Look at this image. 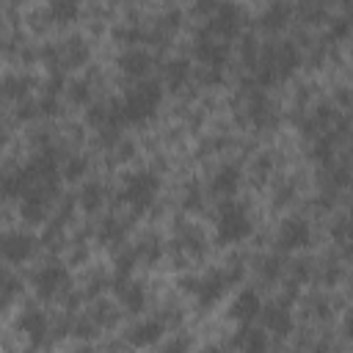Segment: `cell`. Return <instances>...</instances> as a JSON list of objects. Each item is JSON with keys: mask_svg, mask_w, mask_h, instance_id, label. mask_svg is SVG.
<instances>
[{"mask_svg": "<svg viewBox=\"0 0 353 353\" xmlns=\"http://www.w3.org/2000/svg\"><path fill=\"white\" fill-rule=\"evenodd\" d=\"M301 63V52L290 41L270 44L256 58V88H268L284 77H290Z\"/></svg>", "mask_w": 353, "mask_h": 353, "instance_id": "1", "label": "cell"}, {"mask_svg": "<svg viewBox=\"0 0 353 353\" xmlns=\"http://www.w3.org/2000/svg\"><path fill=\"white\" fill-rule=\"evenodd\" d=\"M254 223H251V215H248V207L240 204V201H232L226 199L215 215V234L221 243H240L251 234Z\"/></svg>", "mask_w": 353, "mask_h": 353, "instance_id": "2", "label": "cell"}, {"mask_svg": "<svg viewBox=\"0 0 353 353\" xmlns=\"http://www.w3.org/2000/svg\"><path fill=\"white\" fill-rule=\"evenodd\" d=\"M160 97H163V91H160V85L157 83H138L135 88H130L127 94H124V99H121V113H124V121H130V124H143V121H149L152 116H154V110H157V105H160Z\"/></svg>", "mask_w": 353, "mask_h": 353, "instance_id": "3", "label": "cell"}, {"mask_svg": "<svg viewBox=\"0 0 353 353\" xmlns=\"http://www.w3.org/2000/svg\"><path fill=\"white\" fill-rule=\"evenodd\" d=\"M157 190H160V176H157L154 171H135V174H130V176L124 179L121 199H124L132 210L143 212V210H149V207L154 204Z\"/></svg>", "mask_w": 353, "mask_h": 353, "instance_id": "4", "label": "cell"}, {"mask_svg": "<svg viewBox=\"0 0 353 353\" xmlns=\"http://www.w3.org/2000/svg\"><path fill=\"white\" fill-rule=\"evenodd\" d=\"M243 28V11L234 6V3H221L212 14H210V25H207V33L229 41L240 33Z\"/></svg>", "mask_w": 353, "mask_h": 353, "instance_id": "5", "label": "cell"}, {"mask_svg": "<svg viewBox=\"0 0 353 353\" xmlns=\"http://www.w3.org/2000/svg\"><path fill=\"white\" fill-rule=\"evenodd\" d=\"M234 279H237V273L210 270L207 276H201V279L193 284V295H196V301H199V303H204V306H212V303H218V301L223 298L226 287H229Z\"/></svg>", "mask_w": 353, "mask_h": 353, "instance_id": "6", "label": "cell"}, {"mask_svg": "<svg viewBox=\"0 0 353 353\" xmlns=\"http://www.w3.org/2000/svg\"><path fill=\"white\" fill-rule=\"evenodd\" d=\"M33 287H36V292H39L41 298H52V295L69 290V273H66V268L58 265V262L44 265V268H39V270L33 273Z\"/></svg>", "mask_w": 353, "mask_h": 353, "instance_id": "7", "label": "cell"}, {"mask_svg": "<svg viewBox=\"0 0 353 353\" xmlns=\"http://www.w3.org/2000/svg\"><path fill=\"white\" fill-rule=\"evenodd\" d=\"M193 55H196V61L204 63L207 69H221V66L229 61V44H226L223 39L207 33V36L196 39V44H193Z\"/></svg>", "mask_w": 353, "mask_h": 353, "instance_id": "8", "label": "cell"}, {"mask_svg": "<svg viewBox=\"0 0 353 353\" xmlns=\"http://www.w3.org/2000/svg\"><path fill=\"white\" fill-rule=\"evenodd\" d=\"M309 240H312V229L303 218H287L279 229V245L284 251H298V248L309 245Z\"/></svg>", "mask_w": 353, "mask_h": 353, "instance_id": "9", "label": "cell"}, {"mask_svg": "<svg viewBox=\"0 0 353 353\" xmlns=\"http://www.w3.org/2000/svg\"><path fill=\"white\" fill-rule=\"evenodd\" d=\"M259 314H262V298H259L256 290H243V292L234 295V301L229 306V317L232 320H237V323L245 325V323L256 320Z\"/></svg>", "mask_w": 353, "mask_h": 353, "instance_id": "10", "label": "cell"}, {"mask_svg": "<svg viewBox=\"0 0 353 353\" xmlns=\"http://www.w3.org/2000/svg\"><path fill=\"white\" fill-rule=\"evenodd\" d=\"M119 69H121L124 77L141 80V77H146L149 69H152V55H149L146 50H141V47L124 50V52L119 55Z\"/></svg>", "mask_w": 353, "mask_h": 353, "instance_id": "11", "label": "cell"}, {"mask_svg": "<svg viewBox=\"0 0 353 353\" xmlns=\"http://www.w3.org/2000/svg\"><path fill=\"white\" fill-rule=\"evenodd\" d=\"M33 248H36V243L25 232H8L3 237V256H6V262L19 265V262H25V259L33 256Z\"/></svg>", "mask_w": 353, "mask_h": 353, "instance_id": "12", "label": "cell"}, {"mask_svg": "<svg viewBox=\"0 0 353 353\" xmlns=\"http://www.w3.org/2000/svg\"><path fill=\"white\" fill-rule=\"evenodd\" d=\"M19 328L25 331L28 342H30L33 347H39V345L44 342L47 331H50V320H47V314H44L41 309H25V312L19 314Z\"/></svg>", "mask_w": 353, "mask_h": 353, "instance_id": "13", "label": "cell"}, {"mask_svg": "<svg viewBox=\"0 0 353 353\" xmlns=\"http://www.w3.org/2000/svg\"><path fill=\"white\" fill-rule=\"evenodd\" d=\"M290 17H292V6H290L287 0H273V3L262 11V17H259V28L268 30V33H279V30L287 28Z\"/></svg>", "mask_w": 353, "mask_h": 353, "instance_id": "14", "label": "cell"}, {"mask_svg": "<svg viewBox=\"0 0 353 353\" xmlns=\"http://www.w3.org/2000/svg\"><path fill=\"white\" fill-rule=\"evenodd\" d=\"M262 323L270 334L276 336H287L292 331V314L287 309V303H273V306H262Z\"/></svg>", "mask_w": 353, "mask_h": 353, "instance_id": "15", "label": "cell"}, {"mask_svg": "<svg viewBox=\"0 0 353 353\" xmlns=\"http://www.w3.org/2000/svg\"><path fill=\"white\" fill-rule=\"evenodd\" d=\"M240 188V168L237 165H221L215 174H212V182H210V190L212 196H221V199H232Z\"/></svg>", "mask_w": 353, "mask_h": 353, "instance_id": "16", "label": "cell"}, {"mask_svg": "<svg viewBox=\"0 0 353 353\" xmlns=\"http://www.w3.org/2000/svg\"><path fill=\"white\" fill-rule=\"evenodd\" d=\"M116 292H119V301H121V306H124L127 312H141V309L146 306V290H143V284H138V281L121 279L119 287H116Z\"/></svg>", "mask_w": 353, "mask_h": 353, "instance_id": "17", "label": "cell"}, {"mask_svg": "<svg viewBox=\"0 0 353 353\" xmlns=\"http://www.w3.org/2000/svg\"><path fill=\"white\" fill-rule=\"evenodd\" d=\"M160 336H163V323H160V320H143V323H138V325L127 334L130 345H135V347H149V345H154Z\"/></svg>", "mask_w": 353, "mask_h": 353, "instance_id": "18", "label": "cell"}, {"mask_svg": "<svg viewBox=\"0 0 353 353\" xmlns=\"http://www.w3.org/2000/svg\"><path fill=\"white\" fill-rule=\"evenodd\" d=\"M47 14H50V19L58 22V25L74 22L77 14H80V0H50Z\"/></svg>", "mask_w": 353, "mask_h": 353, "instance_id": "19", "label": "cell"}, {"mask_svg": "<svg viewBox=\"0 0 353 353\" xmlns=\"http://www.w3.org/2000/svg\"><path fill=\"white\" fill-rule=\"evenodd\" d=\"M188 77H190V63L185 58L168 61V66H165V83H168V88H174V91L182 88L188 83Z\"/></svg>", "mask_w": 353, "mask_h": 353, "instance_id": "20", "label": "cell"}, {"mask_svg": "<svg viewBox=\"0 0 353 353\" xmlns=\"http://www.w3.org/2000/svg\"><path fill=\"white\" fill-rule=\"evenodd\" d=\"M248 119H251L256 127L270 124L273 110H270V102H268L265 94H254V97H251V102H248Z\"/></svg>", "mask_w": 353, "mask_h": 353, "instance_id": "21", "label": "cell"}, {"mask_svg": "<svg viewBox=\"0 0 353 353\" xmlns=\"http://www.w3.org/2000/svg\"><path fill=\"white\" fill-rule=\"evenodd\" d=\"M234 347H243V350H265V347H268V336H265V331L243 328V331L234 336Z\"/></svg>", "mask_w": 353, "mask_h": 353, "instance_id": "22", "label": "cell"}, {"mask_svg": "<svg viewBox=\"0 0 353 353\" xmlns=\"http://www.w3.org/2000/svg\"><path fill=\"white\" fill-rule=\"evenodd\" d=\"M102 201H105L102 185H99V182H88V185L83 188V193H80V204H83L88 212H94V210L102 207Z\"/></svg>", "mask_w": 353, "mask_h": 353, "instance_id": "23", "label": "cell"}, {"mask_svg": "<svg viewBox=\"0 0 353 353\" xmlns=\"http://www.w3.org/2000/svg\"><path fill=\"white\" fill-rule=\"evenodd\" d=\"M298 14L309 22H317L325 17V0H298Z\"/></svg>", "mask_w": 353, "mask_h": 353, "instance_id": "24", "label": "cell"}, {"mask_svg": "<svg viewBox=\"0 0 353 353\" xmlns=\"http://www.w3.org/2000/svg\"><path fill=\"white\" fill-rule=\"evenodd\" d=\"M63 58H66V63L77 66V63H83V61L88 58V50H85V44H83L80 39H74V41H69V44H66V50H63Z\"/></svg>", "mask_w": 353, "mask_h": 353, "instance_id": "25", "label": "cell"}, {"mask_svg": "<svg viewBox=\"0 0 353 353\" xmlns=\"http://www.w3.org/2000/svg\"><path fill=\"white\" fill-rule=\"evenodd\" d=\"M121 234H124V226L119 223V221H108L102 229H99V240L102 243H116V240H121Z\"/></svg>", "mask_w": 353, "mask_h": 353, "instance_id": "26", "label": "cell"}, {"mask_svg": "<svg viewBox=\"0 0 353 353\" xmlns=\"http://www.w3.org/2000/svg\"><path fill=\"white\" fill-rule=\"evenodd\" d=\"M30 80L25 77H6V97H22L28 91Z\"/></svg>", "mask_w": 353, "mask_h": 353, "instance_id": "27", "label": "cell"}, {"mask_svg": "<svg viewBox=\"0 0 353 353\" xmlns=\"http://www.w3.org/2000/svg\"><path fill=\"white\" fill-rule=\"evenodd\" d=\"M69 97H72V102H77V105L88 102V97H91V85H88V80L72 83V88H69Z\"/></svg>", "mask_w": 353, "mask_h": 353, "instance_id": "28", "label": "cell"}, {"mask_svg": "<svg viewBox=\"0 0 353 353\" xmlns=\"http://www.w3.org/2000/svg\"><path fill=\"white\" fill-rule=\"evenodd\" d=\"M135 251H138V256H143L146 262H154V259L160 256V245H157V243H152V240H146V243H143V245H138Z\"/></svg>", "mask_w": 353, "mask_h": 353, "instance_id": "29", "label": "cell"}, {"mask_svg": "<svg viewBox=\"0 0 353 353\" xmlns=\"http://www.w3.org/2000/svg\"><path fill=\"white\" fill-rule=\"evenodd\" d=\"M331 152H334V143H331L328 138L317 141V146H314V157H317L320 163H328V160H331Z\"/></svg>", "mask_w": 353, "mask_h": 353, "instance_id": "30", "label": "cell"}, {"mask_svg": "<svg viewBox=\"0 0 353 353\" xmlns=\"http://www.w3.org/2000/svg\"><path fill=\"white\" fill-rule=\"evenodd\" d=\"M83 171H85V160H80V157L69 160V163H66V168H63L66 179H77V176H83Z\"/></svg>", "mask_w": 353, "mask_h": 353, "instance_id": "31", "label": "cell"}, {"mask_svg": "<svg viewBox=\"0 0 353 353\" xmlns=\"http://www.w3.org/2000/svg\"><path fill=\"white\" fill-rule=\"evenodd\" d=\"M3 284H6V287H3V301L8 303V301L14 298V292H17V287H19V281H17L14 276H3Z\"/></svg>", "mask_w": 353, "mask_h": 353, "instance_id": "32", "label": "cell"}, {"mask_svg": "<svg viewBox=\"0 0 353 353\" xmlns=\"http://www.w3.org/2000/svg\"><path fill=\"white\" fill-rule=\"evenodd\" d=\"M218 6H221V0H196L193 11H196V14H212Z\"/></svg>", "mask_w": 353, "mask_h": 353, "instance_id": "33", "label": "cell"}, {"mask_svg": "<svg viewBox=\"0 0 353 353\" xmlns=\"http://www.w3.org/2000/svg\"><path fill=\"white\" fill-rule=\"evenodd\" d=\"M276 273H279V262H276V259H268V262H262V276L273 279Z\"/></svg>", "mask_w": 353, "mask_h": 353, "instance_id": "34", "label": "cell"}, {"mask_svg": "<svg viewBox=\"0 0 353 353\" xmlns=\"http://www.w3.org/2000/svg\"><path fill=\"white\" fill-rule=\"evenodd\" d=\"M185 207H201V196L196 193V190H188V196H185Z\"/></svg>", "mask_w": 353, "mask_h": 353, "instance_id": "35", "label": "cell"}]
</instances>
